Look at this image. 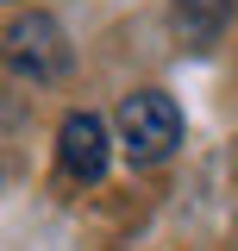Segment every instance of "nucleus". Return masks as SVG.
Wrapping results in <instances>:
<instances>
[{
	"mask_svg": "<svg viewBox=\"0 0 238 251\" xmlns=\"http://www.w3.org/2000/svg\"><path fill=\"white\" fill-rule=\"evenodd\" d=\"M107 126H100V113H69L57 132V163L63 176H75V182H100L107 176Z\"/></svg>",
	"mask_w": 238,
	"mask_h": 251,
	"instance_id": "nucleus-3",
	"label": "nucleus"
},
{
	"mask_svg": "<svg viewBox=\"0 0 238 251\" xmlns=\"http://www.w3.org/2000/svg\"><path fill=\"white\" fill-rule=\"evenodd\" d=\"M6 69L19 82H57L69 69V31L50 13H19L6 25Z\"/></svg>",
	"mask_w": 238,
	"mask_h": 251,
	"instance_id": "nucleus-2",
	"label": "nucleus"
},
{
	"mask_svg": "<svg viewBox=\"0 0 238 251\" xmlns=\"http://www.w3.org/2000/svg\"><path fill=\"white\" fill-rule=\"evenodd\" d=\"M119 145H125V157H132L138 170L169 163L176 145H182V107H176L163 88L125 94V100H119Z\"/></svg>",
	"mask_w": 238,
	"mask_h": 251,
	"instance_id": "nucleus-1",
	"label": "nucleus"
},
{
	"mask_svg": "<svg viewBox=\"0 0 238 251\" xmlns=\"http://www.w3.org/2000/svg\"><path fill=\"white\" fill-rule=\"evenodd\" d=\"M226 25H232V0H176V31L188 50H213Z\"/></svg>",
	"mask_w": 238,
	"mask_h": 251,
	"instance_id": "nucleus-4",
	"label": "nucleus"
}]
</instances>
